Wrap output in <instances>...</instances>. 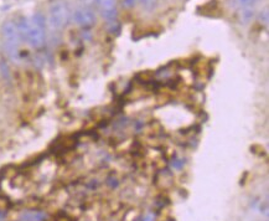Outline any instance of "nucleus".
<instances>
[{"mask_svg":"<svg viewBox=\"0 0 269 221\" xmlns=\"http://www.w3.org/2000/svg\"><path fill=\"white\" fill-rule=\"evenodd\" d=\"M45 28H46V20H45L44 14L37 11L32 15L30 21L29 32H27V41L34 49H40L44 46L46 34H45Z\"/></svg>","mask_w":269,"mask_h":221,"instance_id":"nucleus-1","label":"nucleus"},{"mask_svg":"<svg viewBox=\"0 0 269 221\" xmlns=\"http://www.w3.org/2000/svg\"><path fill=\"white\" fill-rule=\"evenodd\" d=\"M68 19H70V11L67 5L63 1H55L50 6V13H49V23L51 28L56 30L63 29L67 25Z\"/></svg>","mask_w":269,"mask_h":221,"instance_id":"nucleus-2","label":"nucleus"},{"mask_svg":"<svg viewBox=\"0 0 269 221\" xmlns=\"http://www.w3.org/2000/svg\"><path fill=\"white\" fill-rule=\"evenodd\" d=\"M73 21L82 28H91L96 24V14L91 9H77L73 11Z\"/></svg>","mask_w":269,"mask_h":221,"instance_id":"nucleus-3","label":"nucleus"},{"mask_svg":"<svg viewBox=\"0 0 269 221\" xmlns=\"http://www.w3.org/2000/svg\"><path fill=\"white\" fill-rule=\"evenodd\" d=\"M96 4L101 9L102 16L106 20L110 21V23L117 21L118 11L117 6H115V0H96Z\"/></svg>","mask_w":269,"mask_h":221,"instance_id":"nucleus-4","label":"nucleus"},{"mask_svg":"<svg viewBox=\"0 0 269 221\" xmlns=\"http://www.w3.org/2000/svg\"><path fill=\"white\" fill-rule=\"evenodd\" d=\"M47 215L44 211L37 210H29L24 211L20 215V221H45Z\"/></svg>","mask_w":269,"mask_h":221,"instance_id":"nucleus-5","label":"nucleus"},{"mask_svg":"<svg viewBox=\"0 0 269 221\" xmlns=\"http://www.w3.org/2000/svg\"><path fill=\"white\" fill-rule=\"evenodd\" d=\"M254 15V10L252 8H243L242 13H241V20L243 23H248V21L252 20Z\"/></svg>","mask_w":269,"mask_h":221,"instance_id":"nucleus-6","label":"nucleus"},{"mask_svg":"<svg viewBox=\"0 0 269 221\" xmlns=\"http://www.w3.org/2000/svg\"><path fill=\"white\" fill-rule=\"evenodd\" d=\"M0 75H1V77L5 80L10 79V70H9V65L6 63V61L4 60L0 61Z\"/></svg>","mask_w":269,"mask_h":221,"instance_id":"nucleus-7","label":"nucleus"},{"mask_svg":"<svg viewBox=\"0 0 269 221\" xmlns=\"http://www.w3.org/2000/svg\"><path fill=\"white\" fill-rule=\"evenodd\" d=\"M236 4H237L238 6H241V8H251L253 4L258 3V0H235Z\"/></svg>","mask_w":269,"mask_h":221,"instance_id":"nucleus-8","label":"nucleus"},{"mask_svg":"<svg viewBox=\"0 0 269 221\" xmlns=\"http://www.w3.org/2000/svg\"><path fill=\"white\" fill-rule=\"evenodd\" d=\"M140 3L146 10H153L158 5V0H140Z\"/></svg>","mask_w":269,"mask_h":221,"instance_id":"nucleus-9","label":"nucleus"},{"mask_svg":"<svg viewBox=\"0 0 269 221\" xmlns=\"http://www.w3.org/2000/svg\"><path fill=\"white\" fill-rule=\"evenodd\" d=\"M184 164H185V162L181 161V159H173V162H171V166L174 169H178V170H180L183 168Z\"/></svg>","mask_w":269,"mask_h":221,"instance_id":"nucleus-10","label":"nucleus"},{"mask_svg":"<svg viewBox=\"0 0 269 221\" xmlns=\"http://www.w3.org/2000/svg\"><path fill=\"white\" fill-rule=\"evenodd\" d=\"M259 20H261L262 23H264V24H267V23H268V11H262L261 15H259Z\"/></svg>","mask_w":269,"mask_h":221,"instance_id":"nucleus-11","label":"nucleus"},{"mask_svg":"<svg viewBox=\"0 0 269 221\" xmlns=\"http://www.w3.org/2000/svg\"><path fill=\"white\" fill-rule=\"evenodd\" d=\"M154 219H155V215H154V214L149 213L146 216H144L143 221H154Z\"/></svg>","mask_w":269,"mask_h":221,"instance_id":"nucleus-12","label":"nucleus"},{"mask_svg":"<svg viewBox=\"0 0 269 221\" xmlns=\"http://www.w3.org/2000/svg\"><path fill=\"white\" fill-rule=\"evenodd\" d=\"M134 3H135V0H124V5L126 6L134 5Z\"/></svg>","mask_w":269,"mask_h":221,"instance_id":"nucleus-13","label":"nucleus"},{"mask_svg":"<svg viewBox=\"0 0 269 221\" xmlns=\"http://www.w3.org/2000/svg\"><path fill=\"white\" fill-rule=\"evenodd\" d=\"M3 218H5V213H4V211H0V220Z\"/></svg>","mask_w":269,"mask_h":221,"instance_id":"nucleus-14","label":"nucleus"},{"mask_svg":"<svg viewBox=\"0 0 269 221\" xmlns=\"http://www.w3.org/2000/svg\"><path fill=\"white\" fill-rule=\"evenodd\" d=\"M83 1H88V0H83Z\"/></svg>","mask_w":269,"mask_h":221,"instance_id":"nucleus-15","label":"nucleus"}]
</instances>
